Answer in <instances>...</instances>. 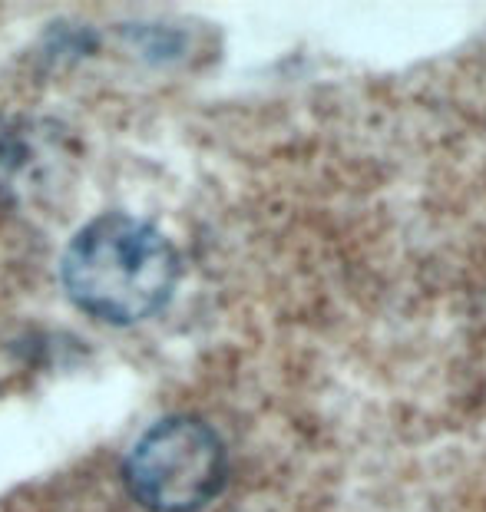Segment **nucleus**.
I'll return each instance as SVG.
<instances>
[{"instance_id":"nucleus-3","label":"nucleus","mask_w":486,"mask_h":512,"mask_svg":"<svg viewBox=\"0 0 486 512\" xmlns=\"http://www.w3.org/2000/svg\"><path fill=\"white\" fill-rule=\"evenodd\" d=\"M60 133L30 119H0V205L24 202L60 166Z\"/></svg>"},{"instance_id":"nucleus-1","label":"nucleus","mask_w":486,"mask_h":512,"mask_svg":"<svg viewBox=\"0 0 486 512\" xmlns=\"http://www.w3.org/2000/svg\"><path fill=\"white\" fill-rule=\"evenodd\" d=\"M179 275L182 261L169 238L123 212L86 222L60 258L63 291L106 324L153 318L176 294Z\"/></svg>"},{"instance_id":"nucleus-2","label":"nucleus","mask_w":486,"mask_h":512,"mask_svg":"<svg viewBox=\"0 0 486 512\" xmlns=\"http://www.w3.org/2000/svg\"><path fill=\"white\" fill-rule=\"evenodd\" d=\"M229 456L209 423L176 413L153 423L123 460L136 503L153 512H196L222 493Z\"/></svg>"}]
</instances>
